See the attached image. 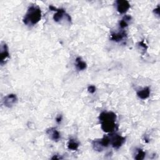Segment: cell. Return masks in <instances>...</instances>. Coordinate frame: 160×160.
<instances>
[{"label":"cell","mask_w":160,"mask_h":160,"mask_svg":"<svg viewBox=\"0 0 160 160\" xmlns=\"http://www.w3.org/2000/svg\"><path fill=\"white\" fill-rule=\"evenodd\" d=\"M101 129L106 133H113L118 130L117 115L113 112H102L99 116Z\"/></svg>","instance_id":"1"},{"label":"cell","mask_w":160,"mask_h":160,"mask_svg":"<svg viewBox=\"0 0 160 160\" xmlns=\"http://www.w3.org/2000/svg\"><path fill=\"white\" fill-rule=\"evenodd\" d=\"M41 9L36 5H33L28 9V11L23 18V23L26 25L33 26L37 24L41 20Z\"/></svg>","instance_id":"2"},{"label":"cell","mask_w":160,"mask_h":160,"mask_svg":"<svg viewBox=\"0 0 160 160\" xmlns=\"http://www.w3.org/2000/svg\"><path fill=\"white\" fill-rule=\"evenodd\" d=\"M111 144L113 148L114 149H119L123 144L125 142L126 138L123 137L118 134H111L110 135Z\"/></svg>","instance_id":"3"},{"label":"cell","mask_w":160,"mask_h":160,"mask_svg":"<svg viewBox=\"0 0 160 160\" xmlns=\"http://www.w3.org/2000/svg\"><path fill=\"white\" fill-rule=\"evenodd\" d=\"M1 53H0V63L3 66L6 63L7 59L10 57V53H9L8 47L7 44L5 42L1 43Z\"/></svg>","instance_id":"4"},{"label":"cell","mask_w":160,"mask_h":160,"mask_svg":"<svg viewBox=\"0 0 160 160\" xmlns=\"http://www.w3.org/2000/svg\"><path fill=\"white\" fill-rule=\"evenodd\" d=\"M118 11L121 14H124L128 11L130 8V4L126 0H118L116 2Z\"/></svg>","instance_id":"5"},{"label":"cell","mask_w":160,"mask_h":160,"mask_svg":"<svg viewBox=\"0 0 160 160\" xmlns=\"http://www.w3.org/2000/svg\"><path fill=\"white\" fill-rule=\"evenodd\" d=\"M18 101V98L14 94H10L5 96L3 99V103L8 108H11Z\"/></svg>","instance_id":"6"},{"label":"cell","mask_w":160,"mask_h":160,"mask_svg":"<svg viewBox=\"0 0 160 160\" xmlns=\"http://www.w3.org/2000/svg\"><path fill=\"white\" fill-rule=\"evenodd\" d=\"M127 37V34L124 31H121L118 33H112L110 35V39L113 41L120 42Z\"/></svg>","instance_id":"7"},{"label":"cell","mask_w":160,"mask_h":160,"mask_svg":"<svg viewBox=\"0 0 160 160\" xmlns=\"http://www.w3.org/2000/svg\"><path fill=\"white\" fill-rule=\"evenodd\" d=\"M47 135L49 136L50 139L54 141H58L61 138V135L59 131L55 128H51L46 130Z\"/></svg>","instance_id":"8"},{"label":"cell","mask_w":160,"mask_h":160,"mask_svg":"<svg viewBox=\"0 0 160 160\" xmlns=\"http://www.w3.org/2000/svg\"><path fill=\"white\" fill-rule=\"evenodd\" d=\"M56 13L53 16V20L55 22H59L63 18L64 16H66L68 15L64 9H56Z\"/></svg>","instance_id":"9"},{"label":"cell","mask_w":160,"mask_h":160,"mask_svg":"<svg viewBox=\"0 0 160 160\" xmlns=\"http://www.w3.org/2000/svg\"><path fill=\"white\" fill-rule=\"evenodd\" d=\"M150 89L149 87H145L137 92V96L141 100H146L150 95Z\"/></svg>","instance_id":"10"},{"label":"cell","mask_w":160,"mask_h":160,"mask_svg":"<svg viewBox=\"0 0 160 160\" xmlns=\"http://www.w3.org/2000/svg\"><path fill=\"white\" fill-rule=\"evenodd\" d=\"M87 67V65L80 57L76 58V68L79 71L85 70Z\"/></svg>","instance_id":"11"},{"label":"cell","mask_w":160,"mask_h":160,"mask_svg":"<svg viewBox=\"0 0 160 160\" xmlns=\"http://www.w3.org/2000/svg\"><path fill=\"white\" fill-rule=\"evenodd\" d=\"M79 146V143L75 139H70L68 143V148L72 151L77 150Z\"/></svg>","instance_id":"12"},{"label":"cell","mask_w":160,"mask_h":160,"mask_svg":"<svg viewBox=\"0 0 160 160\" xmlns=\"http://www.w3.org/2000/svg\"><path fill=\"white\" fill-rule=\"evenodd\" d=\"M92 145L93 149L97 152H102L104 149V147L102 146L100 139L94 140L92 142Z\"/></svg>","instance_id":"13"},{"label":"cell","mask_w":160,"mask_h":160,"mask_svg":"<svg viewBox=\"0 0 160 160\" xmlns=\"http://www.w3.org/2000/svg\"><path fill=\"white\" fill-rule=\"evenodd\" d=\"M146 156V153L144 152V151L140 149V148H138L136 149V153L135 154V159L136 160H142L145 158Z\"/></svg>","instance_id":"14"},{"label":"cell","mask_w":160,"mask_h":160,"mask_svg":"<svg viewBox=\"0 0 160 160\" xmlns=\"http://www.w3.org/2000/svg\"><path fill=\"white\" fill-rule=\"evenodd\" d=\"M100 140V142H101L102 146L104 148L108 147L111 144L110 136H104L103 138Z\"/></svg>","instance_id":"15"},{"label":"cell","mask_w":160,"mask_h":160,"mask_svg":"<svg viewBox=\"0 0 160 160\" xmlns=\"http://www.w3.org/2000/svg\"><path fill=\"white\" fill-rule=\"evenodd\" d=\"M120 27L121 29H124L126 28L127 26H128V22H127L126 21L124 20V19H122L120 21Z\"/></svg>","instance_id":"16"},{"label":"cell","mask_w":160,"mask_h":160,"mask_svg":"<svg viewBox=\"0 0 160 160\" xmlns=\"http://www.w3.org/2000/svg\"><path fill=\"white\" fill-rule=\"evenodd\" d=\"M88 91L89 93L93 94L96 91V87L94 85H90L88 87Z\"/></svg>","instance_id":"17"},{"label":"cell","mask_w":160,"mask_h":160,"mask_svg":"<svg viewBox=\"0 0 160 160\" xmlns=\"http://www.w3.org/2000/svg\"><path fill=\"white\" fill-rule=\"evenodd\" d=\"M138 46L141 48V49H143L144 51H146L147 50V46H146V44L145 43L144 41H142L141 42H139L138 43Z\"/></svg>","instance_id":"18"},{"label":"cell","mask_w":160,"mask_h":160,"mask_svg":"<svg viewBox=\"0 0 160 160\" xmlns=\"http://www.w3.org/2000/svg\"><path fill=\"white\" fill-rule=\"evenodd\" d=\"M62 119H63V117H62V115L59 114L58 116L56 117V121L57 122V123H60L62 121Z\"/></svg>","instance_id":"19"},{"label":"cell","mask_w":160,"mask_h":160,"mask_svg":"<svg viewBox=\"0 0 160 160\" xmlns=\"http://www.w3.org/2000/svg\"><path fill=\"white\" fill-rule=\"evenodd\" d=\"M154 13H155V14H156L157 15L159 14V6H158V7L156 9H155Z\"/></svg>","instance_id":"20"},{"label":"cell","mask_w":160,"mask_h":160,"mask_svg":"<svg viewBox=\"0 0 160 160\" xmlns=\"http://www.w3.org/2000/svg\"><path fill=\"white\" fill-rule=\"evenodd\" d=\"M58 155H55L54 156H53V157L51 158L52 159H62L63 158H61V156H57Z\"/></svg>","instance_id":"21"}]
</instances>
